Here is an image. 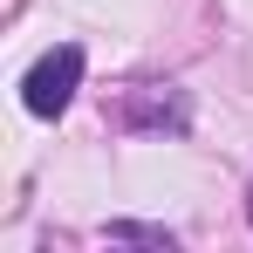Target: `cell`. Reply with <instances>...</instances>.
Listing matches in <instances>:
<instances>
[{"label":"cell","instance_id":"6da1fadb","mask_svg":"<svg viewBox=\"0 0 253 253\" xmlns=\"http://www.w3.org/2000/svg\"><path fill=\"white\" fill-rule=\"evenodd\" d=\"M76 89H83V48L62 42V48H48L42 62L21 76V103H28L35 117H62V110L76 103Z\"/></svg>","mask_w":253,"mask_h":253},{"label":"cell","instance_id":"7a4b0ae2","mask_svg":"<svg viewBox=\"0 0 253 253\" xmlns=\"http://www.w3.org/2000/svg\"><path fill=\"white\" fill-rule=\"evenodd\" d=\"M124 124L130 130H185V96L171 83H144V89H130Z\"/></svg>","mask_w":253,"mask_h":253},{"label":"cell","instance_id":"3957f363","mask_svg":"<svg viewBox=\"0 0 253 253\" xmlns=\"http://www.w3.org/2000/svg\"><path fill=\"white\" fill-rule=\"evenodd\" d=\"M103 240H130V247H178V233H171V226H144V219H110V226H103Z\"/></svg>","mask_w":253,"mask_h":253},{"label":"cell","instance_id":"277c9868","mask_svg":"<svg viewBox=\"0 0 253 253\" xmlns=\"http://www.w3.org/2000/svg\"><path fill=\"white\" fill-rule=\"evenodd\" d=\"M247 219H253V192H247Z\"/></svg>","mask_w":253,"mask_h":253}]
</instances>
